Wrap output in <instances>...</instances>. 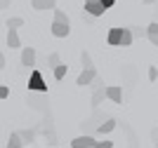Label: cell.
Instances as JSON below:
<instances>
[{"mask_svg": "<svg viewBox=\"0 0 158 148\" xmlns=\"http://www.w3.org/2000/svg\"><path fill=\"white\" fill-rule=\"evenodd\" d=\"M71 33V21L61 10H54V21H52V35L57 38H66Z\"/></svg>", "mask_w": 158, "mask_h": 148, "instance_id": "6da1fadb", "label": "cell"}, {"mask_svg": "<svg viewBox=\"0 0 158 148\" xmlns=\"http://www.w3.org/2000/svg\"><path fill=\"white\" fill-rule=\"evenodd\" d=\"M28 90H33V92H47V82L43 80V73L35 71V68H33L31 75H28Z\"/></svg>", "mask_w": 158, "mask_h": 148, "instance_id": "7a4b0ae2", "label": "cell"}, {"mask_svg": "<svg viewBox=\"0 0 158 148\" xmlns=\"http://www.w3.org/2000/svg\"><path fill=\"white\" fill-rule=\"evenodd\" d=\"M94 143L97 141H94L90 134H80V136H76V139L71 141V146L73 148H94Z\"/></svg>", "mask_w": 158, "mask_h": 148, "instance_id": "3957f363", "label": "cell"}, {"mask_svg": "<svg viewBox=\"0 0 158 148\" xmlns=\"http://www.w3.org/2000/svg\"><path fill=\"white\" fill-rule=\"evenodd\" d=\"M21 66H26V68L35 66V50L33 47H24L21 50Z\"/></svg>", "mask_w": 158, "mask_h": 148, "instance_id": "277c9868", "label": "cell"}, {"mask_svg": "<svg viewBox=\"0 0 158 148\" xmlns=\"http://www.w3.org/2000/svg\"><path fill=\"white\" fill-rule=\"evenodd\" d=\"M94 78H97V71H80V75H78V80H76V85H78V87H87V85L92 82Z\"/></svg>", "mask_w": 158, "mask_h": 148, "instance_id": "5b68a950", "label": "cell"}, {"mask_svg": "<svg viewBox=\"0 0 158 148\" xmlns=\"http://www.w3.org/2000/svg\"><path fill=\"white\" fill-rule=\"evenodd\" d=\"M104 90H106V97L111 99L113 103H123V90L118 85H111V87H104Z\"/></svg>", "mask_w": 158, "mask_h": 148, "instance_id": "8992f818", "label": "cell"}, {"mask_svg": "<svg viewBox=\"0 0 158 148\" xmlns=\"http://www.w3.org/2000/svg\"><path fill=\"white\" fill-rule=\"evenodd\" d=\"M7 47H10V50H19V47H21L19 33L14 31V28H7Z\"/></svg>", "mask_w": 158, "mask_h": 148, "instance_id": "52a82bcc", "label": "cell"}, {"mask_svg": "<svg viewBox=\"0 0 158 148\" xmlns=\"http://www.w3.org/2000/svg\"><path fill=\"white\" fill-rule=\"evenodd\" d=\"M33 10H57V0H31Z\"/></svg>", "mask_w": 158, "mask_h": 148, "instance_id": "ba28073f", "label": "cell"}, {"mask_svg": "<svg viewBox=\"0 0 158 148\" xmlns=\"http://www.w3.org/2000/svg\"><path fill=\"white\" fill-rule=\"evenodd\" d=\"M120 33H123V28H111L106 35V42L111 47H120Z\"/></svg>", "mask_w": 158, "mask_h": 148, "instance_id": "9c48e42d", "label": "cell"}, {"mask_svg": "<svg viewBox=\"0 0 158 148\" xmlns=\"http://www.w3.org/2000/svg\"><path fill=\"white\" fill-rule=\"evenodd\" d=\"M116 125H118V122H116L113 118H106V122H102L97 127V134H111L113 129H116Z\"/></svg>", "mask_w": 158, "mask_h": 148, "instance_id": "30bf717a", "label": "cell"}, {"mask_svg": "<svg viewBox=\"0 0 158 148\" xmlns=\"http://www.w3.org/2000/svg\"><path fill=\"white\" fill-rule=\"evenodd\" d=\"M146 38L151 40V45H153V47H158V21L149 24V28H146Z\"/></svg>", "mask_w": 158, "mask_h": 148, "instance_id": "8fae6325", "label": "cell"}, {"mask_svg": "<svg viewBox=\"0 0 158 148\" xmlns=\"http://www.w3.org/2000/svg\"><path fill=\"white\" fill-rule=\"evenodd\" d=\"M132 42H135V38H132L130 28H123V33H120V47H130Z\"/></svg>", "mask_w": 158, "mask_h": 148, "instance_id": "7c38bea8", "label": "cell"}, {"mask_svg": "<svg viewBox=\"0 0 158 148\" xmlns=\"http://www.w3.org/2000/svg\"><path fill=\"white\" fill-rule=\"evenodd\" d=\"M17 134H19V139L24 143H31L33 139H35V132H33V129H21V132H17Z\"/></svg>", "mask_w": 158, "mask_h": 148, "instance_id": "4fadbf2b", "label": "cell"}, {"mask_svg": "<svg viewBox=\"0 0 158 148\" xmlns=\"http://www.w3.org/2000/svg\"><path fill=\"white\" fill-rule=\"evenodd\" d=\"M80 61H83V71H92V68H94L92 57H90L87 52H83V54H80Z\"/></svg>", "mask_w": 158, "mask_h": 148, "instance_id": "5bb4252c", "label": "cell"}, {"mask_svg": "<svg viewBox=\"0 0 158 148\" xmlns=\"http://www.w3.org/2000/svg\"><path fill=\"white\" fill-rule=\"evenodd\" d=\"M21 146H24V141L19 139V134H17V132H14V134H10V141H7L5 148H21Z\"/></svg>", "mask_w": 158, "mask_h": 148, "instance_id": "9a60e30c", "label": "cell"}, {"mask_svg": "<svg viewBox=\"0 0 158 148\" xmlns=\"http://www.w3.org/2000/svg\"><path fill=\"white\" fill-rule=\"evenodd\" d=\"M52 71H54V80H64V75L69 73V66H66V64H59L57 68H52Z\"/></svg>", "mask_w": 158, "mask_h": 148, "instance_id": "2e32d148", "label": "cell"}, {"mask_svg": "<svg viewBox=\"0 0 158 148\" xmlns=\"http://www.w3.org/2000/svg\"><path fill=\"white\" fill-rule=\"evenodd\" d=\"M104 97H106V90H94V94H92V106H94V108L104 101Z\"/></svg>", "mask_w": 158, "mask_h": 148, "instance_id": "e0dca14e", "label": "cell"}, {"mask_svg": "<svg viewBox=\"0 0 158 148\" xmlns=\"http://www.w3.org/2000/svg\"><path fill=\"white\" fill-rule=\"evenodd\" d=\"M59 64H61L59 54H57V52H52V54L47 57V66H50V68H57V66H59Z\"/></svg>", "mask_w": 158, "mask_h": 148, "instance_id": "ac0fdd59", "label": "cell"}, {"mask_svg": "<svg viewBox=\"0 0 158 148\" xmlns=\"http://www.w3.org/2000/svg\"><path fill=\"white\" fill-rule=\"evenodd\" d=\"M21 26H24V19H21V17H12V19L7 21V28H14V31L21 28Z\"/></svg>", "mask_w": 158, "mask_h": 148, "instance_id": "d6986e66", "label": "cell"}, {"mask_svg": "<svg viewBox=\"0 0 158 148\" xmlns=\"http://www.w3.org/2000/svg\"><path fill=\"white\" fill-rule=\"evenodd\" d=\"M130 33H132V38H146V28H137V26H132Z\"/></svg>", "mask_w": 158, "mask_h": 148, "instance_id": "ffe728a7", "label": "cell"}, {"mask_svg": "<svg viewBox=\"0 0 158 148\" xmlns=\"http://www.w3.org/2000/svg\"><path fill=\"white\" fill-rule=\"evenodd\" d=\"M90 87H92V90H104V80H102V78H94L92 82H90Z\"/></svg>", "mask_w": 158, "mask_h": 148, "instance_id": "44dd1931", "label": "cell"}, {"mask_svg": "<svg viewBox=\"0 0 158 148\" xmlns=\"http://www.w3.org/2000/svg\"><path fill=\"white\" fill-rule=\"evenodd\" d=\"M156 78H158V68H156V66H149V80L153 82Z\"/></svg>", "mask_w": 158, "mask_h": 148, "instance_id": "7402d4cb", "label": "cell"}, {"mask_svg": "<svg viewBox=\"0 0 158 148\" xmlns=\"http://www.w3.org/2000/svg\"><path fill=\"white\" fill-rule=\"evenodd\" d=\"M94 148H113V141H97Z\"/></svg>", "mask_w": 158, "mask_h": 148, "instance_id": "603a6c76", "label": "cell"}, {"mask_svg": "<svg viewBox=\"0 0 158 148\" xmlns=\"http://www.w3.org/2000/svg\"><path fill=\"white\" fill-rule=\"evenodd\" d=\"M7 97H10V87L0 85V99H7Z\"/></svg>", "mask_w": 158, "mask_h": 148, "instance_id": "cb8c5ba5", "label": "cell"}, {"mask_svg": "<svg viewBox=\"0 0 158 148\" xmlns=\"http://www.w3.org/2000/svg\"><path fill=\"white\" fill-rule=\"evenodd\" d=\"M99 2H102V7H104V10H111V7L116 5V0H99Z\"/></svg>", "mask_w": 158, "mask_h": 148, "instance_id": "d4e9b609", "label": "cell"}, {"mask_svg": "<svg viewBox=\"0 0 158 148\" xmlns=\"http://www.w3.org/2000/svg\"><path fill=\"white\" fill-rule=\"evenodd\" d=\"M10 2H12V0H0V10H7V7H10Z\"/></svg>", "mask_w": 158, "mask_h": 148, "instance_id": "484cf974", "label": "cell"}, {"mask_svg": "<svg viewBox=\"0 0 158 148\" xmlns=\"http://www.w3.org/2000/svg\"><path fill=\"white\" fill-rule=\"evenodd\" d=\"M151 139L156 141V146H158V129H153V132H151Z\"/></svg>", "mask_w": 158, "mask_h": 148, "instance_id": "4316f807", "label": "cell"}, {"mask_svg": "<svg viewBox=\"0 0 158 148\" xmlns=\"http://www.w3.org/2000/svg\"><path fill=\"white\" fill-rule=\"evenodd\" d=\"M5 68V57H2V52H0V71Z\"/></svg>", "mask_w": 158, "mask_h": 148, "instance_id": "83f0119b", "label": "cell"}, {"mask_svg": "<svg viewBox=\"0 0 158 148\" xmlns=\"http://www.w3.org/2000/svg\"><path fill=\"white\" fill-rule=\"evenodd\" d=\"M99 0H85V5H97ZM99 5H102V2H99Z\"/></svg>", "mask_w": 158, "mask_h": 148, "instance_id": "f1b7e54d", "label": "cell"}, {"mask_svg": "<svg viewBox=\"0 0 158 148\" xmlns=\"http://www.w3.org/2000/svg\"><path fill=\"white\" fill-rule=\"evenodd\" d=\"M151 2H153V0H144V5H151Z\"/></svg>", "mask_w": 158, "mask_h": 148, "instance_id": "f546056e", "label": "cell"}]
</instances>
